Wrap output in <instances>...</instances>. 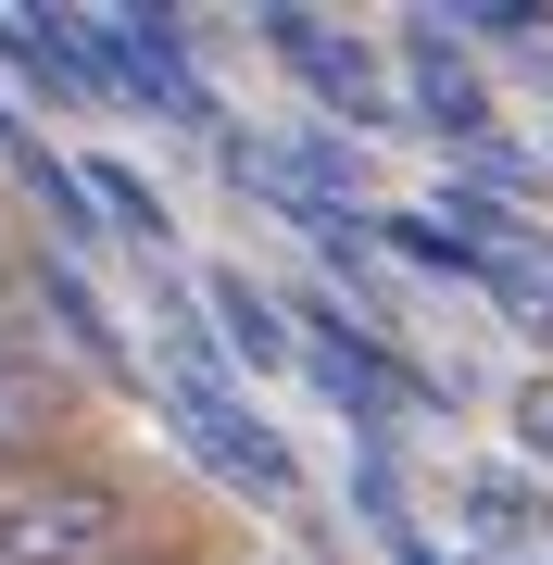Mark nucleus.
<instances>
[{
	"label": "nucleus",
	"mask_w": 553,
	"mask_h": 565,
	"mask_svg": "<svg viewBox=\"0 0 553 565\" xmlns=\"http://www.w3.org/2000/svg\"><path fill=\"white\" fill-rule=\"evenodd\" d=\"M151 541H164L151 490L88 440H63V452L0 478V565H139Z\"/></svg>",
	"instance_id": "obj_1"
},
{
	"label": "nucleus",
	"mask_w": 553,
	"mask_h": 565,
	"mask_svg": "<svg viewBox=\"0 0 553 565\" xmlns=\"http://www.w3.org/2000/svg\"><path fill=\"white\" fill-rule=\"evenodd\" d=\"M164 415H177V440L202 452L226 490H252V503H302V465H289V440L240 403V390H226V364H189V377H164Z\"/></svg>",
	"instance_id": "obj_2"
},
{
	"label": "nucleus",
	"mask_w": 553,
	"mask_h": 565,
	"mask_svg": "<svg viewBox=\"0 0 553 565\" xmlns=\"http://www.w3.org/2000/svg\"><path fill=\"white\" fill-rule=\"evenodd\" d=\"M390 51H403V88H390V114H403V126H440L453 151H466V139H491V76H478V51L453 39L440 13H415Z\"/></svg>",
	"instance_id": "obj_3"
},
{
	"label": "nucleus",
	"mask_w": 553,
	"mask_h": 565,
	"mask_svg": "<svg viewBox=\"0 0 553 565\" xmlns=\"http://www.w3.org/2000/svg\"><path fill=\"white\" fill-rule=\"evenodd\" d=\"M265 51H277L328 114H352V126H403V114H390V63H377L365 39H340V25H315L302 0H277V13H265Z\"/></svg>",
	"instance_id": "obj_4"
},
{
	"label": "nucleus",
	"mask_w": 553,
	"mask_h": 565,
	"mask_svg": "<svg viewBox=\"0 0 553 565\" xmlns=\"http://www.w3.org/2000/svg\"><path fill=\"white\" fill-rule=\"evenodd\" d=\"M76 440V364H63L51 340H39V315L0 340V478L13 465H39V452H63Z\"/></svg>",
	"instance_id": "obj_5"
},
{
	"label": "nucleus",
	"mask_w": 553,
	"mask_h": 565,
	"mask_svg": "<svg viewBox=\"0 0 553 565\" xmlns=\"http://www.w3.org/2000/svg\"><path fill=\"white\" fill-rule=\"evenodd\" d=\"M25 315H51V327H63V352H76L88 377H114V390H139V377H151V364L126 352L114 302H102V289H88V277H76L63 252H51V264H25Z\"/></svg>",
	"instance_id": "obj_6"
},
{
	"label": "nucleus",
	"mask_w": 553,
	"mask_h": 565,
	"mask_svg": "<svg viewBox=\"0 0 553 565\" xmlns=\"http://www.w3.org/2000/svg\"><path fill=\"white\" fill-rule=\"evenodd\" d=\"M189 302L214 315V327H202L214 364H252V377H289V364H302V340H289V315H277V289H252V264H214Z\"/></svg>",
	"instance_id": "obj_7"
},
{
	"label": "nucleus",
	"mask_w": 553,
	"mask_h": 565,
	"mask_svg": "<svg viewBox=\"0 0 553 565\" xmlns=\"http://www.w3.org/2000/svg\"><path fill=\"white\" fill-rule=\"evenodd\" d=\"M0 151H13V177H25V202L51 214V239H63V252H76L88 226H102V214H88V189H76V163H51V139H25V126L0 114Z\"/></svg>",
	"instance_id": "obj_8"
},
{
	"label": "nucleus",
	"mask_w": 553,
	"mask_h": 565,
	"mask_svg": "<svg viewBox=\"0 0 553 565\" xmlns=\"http://www.w3.org/2000/svg\"><path fill=\"white\" fill-rule=\"evenodd\" d=\"M377 239L403 252V264H428V277H453V289H491V264H503V252H478V239H453L440 214H377Z\"/></svg>",
	"instance_id": "obj_9"
},
{
	"label": "nucleus",
	"mask_w": 553,
	"mask_h": 565,
	"mask_svg": "<svg viewBox=\"0 0 553 565\" xmlns=\"http://www.w3.org/2000/svg\"><path fill=\"white\" fill-rule=\"evenodd\" d=\"M76 189H88V202H102V226H126V239H139V252H164V189H151L139 177V163H76Z\"/></svg>",
	"instance_id": "obj_10"
},
{
	"label": "nucleus",
	"mask_w": 553,
	"mask_h": 565,
	"mask_svg": "<svg viewBox=\"0 0 553 565\" xmlns=\"http://www.w3.org/2000/svg\"><path fill=\"white\" fill-rule=\"evenodd\" d=\"M466 527H478V541H503V553H515V541H541L553 515H541V490L515 478V465H478V478H466Z\"/></svg>",
	"instance_id": "obj_11"
},
{
	"label": "nucleus",
	"mask_w": 553,
	"mask_h": 565,
	"mask_svg": "<svg viewBox=\"0 0 553 565\" xmlns=\"http://www.w3.org/2000/svg\"><path fill=\"white\" fill-rule=\"evenodd\" d=\"M352 503H365V527H377L390 553L415 541V515H403V452H390V440H352Z\"/></svg>",
	"instance_id": "obj_12"
},
{
	"label": "nucleus",
	"mask_w": 553,
	"mask_h": 565,
	"mask_svg": "<svg viewBox=\"0 0 553 565\" xmlns=\"http://www.w3.org/2000/svg\"><path fill=\"white\" fill-rule=\"evenodd\" d=\"M553 163L541 151H515V139H466V163H453L440 189H478V202H515V189H541Z\"/></svg>",
	"instance_id": "obj_13"
},
{
	"label": "nucleus",
	"mask_w": 553,
	"mask_h": 565,
	"mask_svg": "<svg viewBox=\"0 0 553 565\" xmlns=\"http://www.w3.org/2000/svg\"><path fill=\"white\" fill-rule=\"evenodd\" d=\"M440 25H453V39H503V51H529V39H541V0H453Z\"/></svg>",
	"instance_id": "obj_14"
},
{
	"label": "nucleus",
	"mask_w": 553,
	"mask_h": 565,
	"mask_svg": "<svg viewBox=\"0 0 553 565\" xmlns=\"http://www.w3.org/2000/svg\"><path fill=\"white\" fill-rule=\"evenodd\" d=\"M139 565H214V553H189V541H151V553H139Z\"/></svg>",
	"instance_id": "obj_15"
},
{
	"label": "nucleus",
	"mask_w": 553,
	"mask_h": 565,
	"mask_svg": "<svg viewBox=\"0 0 553 565\" xmlns=\"http://www.w3.org/2000/svg\"><path fill=\"white\" fill-rule=\"evenodd\" d=\"M390 565H453V553H428V541H403V553H390Z\"/></svg>",
	"instance_id": "obj_16"
},
{
	"label": "nucleus",
	"mask_w": 553,
	"mask_h": 565,
	"mask_svg": "<svg viewBox=\"0 0 553 565\" xmlns=\"http://www.w3.org/2000/svg\"><path fill=\"white\" fill-rule=\"evenodd\" d=\"M541 163H553V151H541Z\"/></svg>",
	"instance_id": "obj_17"
}]
</instances>
